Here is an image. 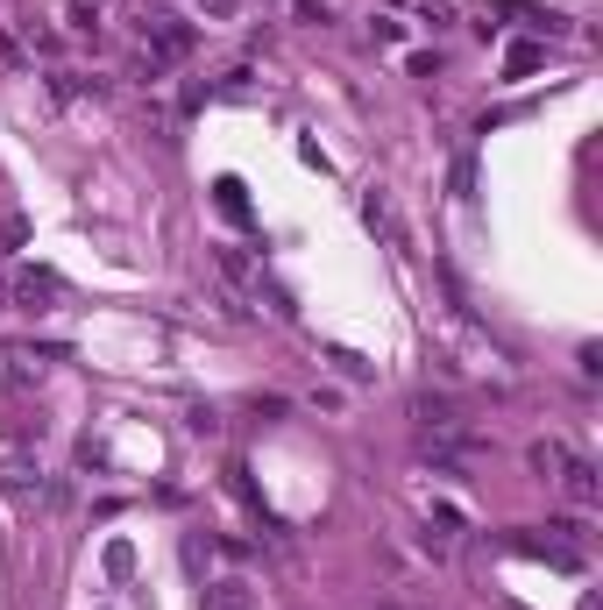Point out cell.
<instances>
[{"mask_svg": "<svg viewBox=\"0 0 603 610\" xmlns=\"http://www.w3.org/2000/svg\"><path fill=\"white\" fill-rule=\"evenodd\" d=\"M192 50H199V29H192L185 15H149V22H142V57H149V64L171 71V64H185Z\"/></svg>", "mask_w": 603, "mask_h": 610, "instance_id": "6da1fadb", "label": "cell"}, {"mask_svg": "<svg viewBox=\"0 0 603 610\" xmlns=\"http://www.w3.org/2000/svg\"><path fill=\"white\" fill-rule=\"evenodd\" d=\"M64 298V277L57 270H43V263H29L22 277H15V305H29V313H50V305Z\"/></svg>", "mask_w": 603, "mask_h": 610, "instance_id": "7a4b0ae2", "label": "cell"}, {"mask_svg": "<svg viewBox=\"0 0 603 610\" xmlns=\"http://www.w3.org/2000/svg\"><path fill=\"white\" fill-rule=\"evenodd\" d=\"M554 483H561V497H568L575 511H596V504H603V476H596L589 462H575V454L561 462V476H554Z\"/></svg>", "mask_w": 603, "mask_h": 610, "instance_id": "3957f363", "label": "cell"}, {"mask_svg": "<svg viewBox=\"0 0 603 610\" xmlns=\"http://www.w3.org/2000/svg\"><path fill=\"white\" fill-rule=\"evenodd\" d=\"M199 610H256V589L242 575H213L199 582Z\"/></svg>", "mask_w": 603, "mask_h": 610, "instance_id": "277c9868", "label": "cell"}, {"mask_svg": "<svg viewBox=\"0 0 603 610\" xmlns=\"http://www.w3.org/2000/svg\"><path fill=\"white\" fill-rule=\"evenodd\" d=\"M362 227H376L391 249H405V227H398V206H391V192H362Z\"/></svg>", "mask_w": 603, "mask_h": 610, "instance_id": "5b68a950", "label": "cell"}, {"mask_svg": "<svg viewBox=\"0 0 603 610\" xmlns=\"http://www.w3.org/2000/svg\"><path fill=\"white\" fill-rule=\"evenodd\" d=\"M213 263H220V277H228V284H242V291H256L263 284V270L235 249V242H213Z\"/></svg>", "mask_w": 603, "mask_h": 610, "instance_id": "8992f818", "label": "cell"}, {"mask_svg": "<svg viewBox=\"0 0 603 610\" xmlns=\"http://www.w3.org/2000/svg\"><path fill=\"white\" fill-rule=\"evenodd\" d=\"M497 15H511V22H525V29H533L540 43H554V36H568V15H554V8H511V0H504V8Z\"/></svg>", "mask_w": 603, "mask_h": 610, "instance_id": "52a82bcc", "label": "cell"}, {"mask_svg": "<svg viewBox=\"0 0 603 610\" xmlns=\"http://www.w3.org/2000/svg\"><path fill=\"white\" fill-rule=\"evenodd\" d=\"M412 419H419V433H455V426H462V419H455V405L433 398V391H419V398H412Z\"/></svg>", "mask_w": 603, "mask_h": 610, "instance_id": "ba28073f", "label": "cell"}, {"mask_svg": "<svg viewBox=\"0 0 603 610\" xmlns=\"http://www.w3.org/2000/svg\"><path fill=\"white\" fill-rule=\"evenodd\" d=\"M540 64H547V43H511L504 50V79H533Z\"/></svg>", "mask_w": 603, "mask_h": 610, "instance_id": "9c48e42d", "label": "cell"}, {"mask_svg": "<svg viewBox=\"0 0 603 610\" xmlns=\"http://www.w3.org/2000/svg\"><path fill=\"white\" fill-rule=\"evenodd\" d=\"M178 561H185V575H192V582H213V540H199V532H185Z\"/></svg>", "mask_w": 603, "mask_h": 610, "instance_id": "30bf717a", "label": "cell"}, {"mask_svg": "<svg viewBox=\"0 0 603 610\" xmlns=\"http://www.w3.org/2000/svg\"><path fill=\"white\" fill-rule=\"evenodd\" d=\"M525 462H533V476H547V483H554V476H561V462H568V447H561V440H533V447H525Z\"/></svg>", "mask_w": 603, "mask_h": 610, "instance_id": "8fae6325", "label": "cell"}, {"mask_svg": "<svg viewBox=\"0 0 603 610\" xmlns=\"http://www.w3.org/2000/svg\"><path fill=\"white\" fill-rule=\"evenodd\" d=\"M213 206L228 213V220H249V192H242V178H220V185H213Z\"/></svg>", "mask_w": 603, "mask_h": 610, "instance_id": "7c38bea8", "label": "cell"}, {"mask_svg": "<svg viewBox=\"0 0 603 610\" xmlns=\"http://www.w3.org/2000/svg\"><path fill=\"white\" fill-rule=\"evenodd\" d=\"M327 362H334V369L348 376V384H369V376H376V369H369V362H362L355 348H327Z\"/></svg>", "mask_w": 603, "mask_h": 610, "instance_id": "4fadbf2b", "label": "cell"}, {"mask_svg": "<svg viewBox=\"0 0 603 610\" xmlns=\"http://www.w3.org/2000/svg\"><path fill=\"white\" fill-rule=\"evenodd\" d=\"M228 490H235V497H242V504H249V511H256V518H270V511H263V497H256V483H249V469H242V462H228Z\"/></svg>", "mask_w": 603, "mask_h": 610, "instance_id": "5bb4252c", "label": "cell"}, {"mask_svg": "<svg viewBox=\"0 0 603 610\" xmlns=\"http://www.w3.org/2000/svg\"><path fill=\"white\" fill-rule=\"evenodd\" d=\"M107 575H114V582H128V575H135V547H128V540H114V547H107Z\"/></svg>", "mask_w": 603, "mask_h": 610, "instance_id": "9a60e30c", "label": "cell"}, {"mask_svg": "<svg viewBox=\"0 0 603 610\" xmlns=\"http://www.w3.org/2000/svg\"><path fill=\"white\" fill-rule=\"evenodd\" d=\"M185 426H192L199 440H213V433H220V412H213V405H192V412H185Z\"/></svg>", "mask_w": 603, "mask_h": 610, "instance_id": "2e32d148", "label": "cell"}, {"mask_svg": "<svg viewBox=\"0 0 603 610\" xmlns=\"http://www.w3.org/2000/svg\"><path fill=\"white\" fill-rule=\"evenodd\" d=\"M0 64H15V71L29 64V50H22V36H15V29H0Z\"/></svg>", "mask_w": 603, "mask_h": 610, "instance_id": "e0dca14e", "label": "cell"}, {"mask_svg": "<svg viewBox=\"0 0 603 610\" xmlns=\"http://www.w3.org/2000/svg\"><path fill=\"white\" fill-rule=\"evenodd\" d=\"M291 15H298V22H313V29L334 22V15H327V0H291Z\"/></svg>", "mask_w": 603, "mask_h": 610, "instance_id": "ac0fdd59", "label": "cell"}, {"mask_svg": "<svg viewBox=\"0 0 603 610\" xmlns=\"http://www.w3.org/2000/svg\"><path fill=\"white\" fill-rule=\"evenodd\" d=\"M455 192L476 199V157H455Z\"/></svg>", "mask_w": 603, "mask_h": 610, "instance_id": "d6986e66", "label": "cell"}, {"mask_svg": "<svg viewBox=\"0 0 603 610\" xmlns=\"http://www.w3.org/2000/svg\"><path fill=\"white\" fill-rule=\"evenodd\" d=\"M71 29H79V36H100V15L86 8V0H79V8H71Z\"/></svg>", "mask_w": 603, "mask_h": 610, "instance_id": "ffe728a7", "label": "cell"}, {"mask_svg": "<svg viewBox=\"0 0 603 610\" xmlns=\"http://www.w3.org/2000/svg\"><path fill=\"white\" fill-rule=\"evenodd\" d=\"M412 79H440V57L433 50H412Z\"/></svg>", "mask_w": 603, "mask_h": 610, "instance_id": "44dd1931", "label": "cell"}, {"mask_svg": "<svg viewBox=\"0 0 603 610\" xmlns=\"http://www.w3.org/2000/svg\"><path fill=\"white\" fill-rule=\"evenodd\" d=\"M199 8H213V15H228V8H235V0H199Z\"/></svg>", "mask_w": 603, "mask_h": 610, "instance_id": "7402d4cb", "label": "cell"}, {"mask_svg": "<svg viewBox=\"0 0 603 610\" xmlns=\"http://www.w3.org/2000/svg\"><path fill=\"white\" fill-rule=\"evenodd\" d=\"M384 610H398V603H384Z\"/></svg>", "mask_w": 603, "mask_h": 610, "instance_id": "603a6c76", "label": "cell"}]
</instances>
